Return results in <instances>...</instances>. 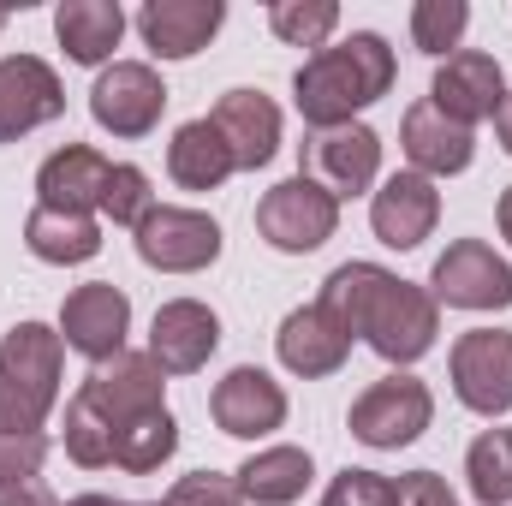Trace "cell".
Listing matches in <instances>:
<instances>
[{
  "mask_svg": "<svg viewBox=\"0 0 512 506\" xmlns=\"http://www.w3.org/2000/svg\"><path fill=\"white\" fill-rule=\"evenodd\" d=\"M322 310L352 340H370L387 364H417L441 334V304L376 262H340L322 286Z\"/></svg>",
  "mask_w": 512,
  "mask_h": 506,
  "instance_id": "1",
  "label": "cell"
},
{
  "mask_svg": "<svg viewBox=\"0 0 512 506\" xmlns=\"http://www.w3.org/2000/svg\"><path fill=\"white\" fill-rule=\"evenodd\" d=\"M387 90H393V48L376 30H358L340 48H316L298 66V78H292L298 114H304V126H316V131L352 126V114L382 102Z\"/></svg>",
  "mask_w": 512,
  "mask_h": 506,
  "instance_id": "2",
  "label": "cell"
},
{
  "mask_svg": "<svg viewBox=\"0 0 512 506\" xmlns=\"http://www.w3.org/2000/svg\"><path fill=\"white\" fill-rule=\"evenodd\" d=\"M66 340L42 322H18L0 340V435H42L60 399Z\"/></svg>",
  "mask_w": 512,
  "mask_h": 506,
  "instance_id": "3",
  "label": "cell"
},
{
  "mask_svg": "<svg viewBox=\"0 0 512 506\" xmlns=\"http://www.w3.org/2000/svg\"><path fill=\"white\" fill-rule=\"evenodd\" d=\"M334 227H340V203H334L316 179H304V173L280 179V185L256 203V233L286 256L322 251V245L334 239Z\"/></svg>",
  "mask_w": 512,
  "mask_h": 506,
  "instance_id": "4",
  "label": "cell"
},
{
  "mask_svg": "<svg viewBox=\"0 0 512 506\" xmlns=\"http://www.w3.org/2000/svg\"><path fill=\"white\" fill-rule=\"evenodd\" d=\"M137 256L161 274H197L221 256V227L203 215V209H173V203H155L143 221H137Z\"/></svg>",
  "mask_w": 512,
  "mask_h": 506,
  "instance_id": "5",
  "label": "cell"
},
{
  "mask_svg": "<svg viewBox=\"0 0 512 506\" xmlns=\"http://www.w3.org/2000/svg\"><path fill=\"white\" fill-rule=\"evenodd\" d=\"M429 298L435 304H453V310H507L512 304V268L483 239H459V245H447L441 262H435Z\"/></svg>",
  "mask_w": 512,
  "mask_h": 506,
  "instance_id": "6",
  "label": "cell"
},
{
  "mask_svg": "<svg viewBox=\"0 0 512 506\" xmlns=\"http://www.w3.org/2000/svg\"><path fill=\"white\" fill-rule=\"evenodd\" d=\"M382 173V137L370 126H334L304 137V179H316L334 203L370 191Z\"/></svg>",
  "mask_w": 512,
  "mask_h": 506,
  "instance_id": "7",
  "label": "cell"
},
{
  "mask_svg": "<svg viewBox=\"0 0 512 506\" xmlns=\"http://www.w3.org/2000/svg\"><path fill=\"white\" fill-rule=\"evenodd\" d=\"M161 108H167V84L143 60H114L96 78V90H90L96 126L114 131V137H149V131L161 126Z\"/></svg>",
  "mask_w": 512,
  "mask_h": 506,
  "instance_id": "8",
  "label": "cell"
},
{
  "mask_svg": "<svg viewBox=\"0 0 512 506\" xmlns=\"http://www.w3.org/2000/svg\"><path fill=\"white\" fill-rule=\"evenodd\" d=\"M435 417V399L417 376H387L352 405V435L364 447H411Z\"/></svg>",
  "mask_w": 512,
  "mask_h": 506,
  "instance_id": "9",
  "label": "cell"
},
{
  "mask_svg": "<svg viewBox=\"0 0 512 506\" xmlns=\"http://www.w3.org/2000/svg\"><path fill=\"white\" fill-rule=\"evenodd\" d=\"M453 393L477 417L512 411V334L501 328H471L453 346Z\"/></svg>",
  "mask_w": 512,
  "mask_h": 506,
  "instance_id": "10",
  "label": "cell"
},
{
  "mask_svg": "<svg viewBox=\"0 0 512 506\" xmlns=\"http://www.w3.org/2000/svg\"><path fill=\"white\" fill-rule=\"evenodd\" d=\"M126 328H131V298L108 280H90L78 286L66 304H60V340L90 358V364H108L126 352Z\"/></svg>",
  "mask_w": 512,
  "mask_h": 506,
  "instance_id": "11",
  "label": "cell"
},
{
  "mask_svg": "<svg viewBox=\"0 0 512 506\" xmlns=\"http://www.w3.org/2000/svg\"><path fill=\"white\" fill-rule=\"evenodd\" d=\"M161 370H155V358L149 352H120V358H108V364H96L90 381L78 387V399L108 423V435H120L131 417H143V411H161Z\"/></svg>",
  "mask_w": 512,
  "mask_h": 506,
  "instance_id": "12",
  "label": "cell"
},
{
  "mask_svg": "<svg viewBox=\"0 0 512 506\" xmlns=\"http://www.w3.org/2000/svg\"><path fill=\"white\" fill-rule=\"evenodd\" d=\"M507 102V78H501V60L495 54H447V66L435 72V90H429V108L447 114L453 126H477V120H495Z\"/></svg>",
  "mask_w": 512,
  "mask_h": 506,
  "instance_id": "13",
  "label": "cell"
},
{
  "mask_svg": "<svg viewBox=\"0 0 512 506\" xmlns=\"http://www.w3.org/2000/svg\"><path fill=\"white\" fill-rule=\"evenodd\" d=\"M66 114V90L48 60L36 54H6L0 60V143H18L24 131L48 126Z\"/></svg>",
  "mask_w": 512,
  "mask_h": 506,
  "instance_id": "14",
  "label": "cell"
},
{
  "mask_svg": "<svg viewBox=\"0 0 512 506\" xmlns=\"http://www.w3.org/2000/svg\"><path fill=\"white\" fill-rule=\"evenodd\" d=\"M221 346V322L209 304L197 298H173L155 310V328H149V358L161 376H197Z\"/></svg>",
  "mask_w": 512,
  "mask_h": 506,
  "instance_id": "15",
  "label": "cell"
},
{
  "mask_svg": "<svg viewBox=\"0 0 512 506\" xmlns=\"http://www.w3.org/2000/svg\"><path fill=\"white\" fill-rule=\"evenodd\" d=\"M435 221H441V191L423 173H393L370 203V227L393 251H417L435 233Z\"/></svg>",
  "mask_w": 512,
  "mask_h": 506,
  "instance_id": "16",
  "label": "cell"
},
{
  "mask_svg": "<svg viewBox=\"0 0 512 506\" xmlns=\"http://www.w3.org/2000/svg\"><path fill=\"white\" fill-rule=\"evenodd\" d=\"M108 179H114V161H108V155H96L90 143H66V149H54V155L42 161V173H36V197H42V209L90 215V209H102Z\"/></svg>",
  "mask_w": 512,
  "mask_h": 506,
  "instance_id": "17",
  "label": "cell"
},
{
  "mask_svg": "<svg viewBox=\"0 0 512 506\" xmlns=\"http://www.w3.org/2000/svg\"><path fill=\"white\" fill-rule=\"evenodd\" d=\"M209 411H215L221 435L256 441V435H268V429L286 423V393H280V381L274 376H262V370H251V364H239L227 381H215Z\"/></svg>",
  "mask_w": 512,
  "mask_h": 506,
  "instance_id": "18",
  "label": "cell"
},
{
  "mask_svg": "<svg viewBox=\"0 0 512 506\" xmlns=\"http://www.w3.org/2000/svg\"><path fill=\"white\" fill-rule=\"evenodd\" d=\"M274 346H280V364L292 370V376H334L340 364H346V352H352V334L322 310V304H304V310H292L286 322H280V334H274Z\"/></svg>",
  "mask_w": 512,
  "mask_h": 506,
  "instance_id": "19",
  "label": "cell"
},
{
  "mask_svg": "<svg viewBox=\"0 0 512 506\" xmlns=\"http://www.w3.org/2000/svg\"><path fill=\"white\" fill-rule=\"evenodd\" d=\"M221 18H227L221 0H149L137 12V30H143V42L161 60H191L197 48H209V36L221 30Z\"/></svg>",
  "mask_w": 512,
  "mask_h": 506,
  "instance_id": "20",
  "label": "cell"
},
{
  "mask_svg": "<svg viewBox=\"0 0 512 506\" xmlns=\"http://www.w3.org/2000/svg\"><path fill=\"white\" fill-rule=\"evenodd\" d=\"M399 143H405V155H411V173H423V179L465 173V167H471V155H477V137H471L465 126H453L447 114H435L429 102H417V108L405 114Z\"/></svg>",
  "mask_w": 512,
  "mask_h": 506,
  "instance_id": "21",
  "label": "cell"
},
{
  "mask_svg": "<svg viewBox=\"0 0 512 506\" xmlns=\"http://www.w3.org/2000/svg\"><path fill=\"white\" fill-rule=\"evenodd\" d=\"M215 126L233 149V167H268L274 149H280V108L262 96V90H227L221 108H215Z\"/></svg>",
  "mask_w": 512,
  "mask_h": 506,
  "instance_id": "22",
  "label": "cell"
},
{
  "mask_svg": "<svg viewBox=\"0 0 512 506\" xmlns=\"http://www.w3.org/2000/svg\"><path fill=\"white\" fill-rule=\"evenodd\" d=\"M54 36L78 66H102L126 36V12H120V0H66L54 12Z\"/></svg>",
  "mask_w": 512,
  "mask_h": 506,
  "instance_id": "23",
  "label": "cell"
},
{
  "mask_svg": "<svg viewBox=\"0 0 512 506\" xmlns=\"http://www.w3.org/2000/svg\"><path fill=\"white\" fill-rule=\"evenodd\" d=\"M167 173L185 191H215L239 167H233V149H227V137H221L215 120H191V126L173 131V143H167Z\"/></svg>",
  "mask_w": 512,
  "mask_h": 506,
  "instance_id": "24",
  "label": "cell"
},
{
  "mask_svg": "<svg viewBox=\"0 0 512 506\" xmlns=\"http://www.w3.org/2000/svg\"><path fill=\"white\" fill-rule=\"evenodd\" d=\"M24 245H30V256L66 268V262H90L102 251V227H96V215H60V209L36 203L24 221Z\"/></svg>",
  "mask_w": 512,
  "mask_h": 506,
  "instance_id": "25",
  "label": "cell"
},
{
  "mask_svg": "<svg viewBox=\"0 0 512 506\" xmlns=\"http://www.w3.org/2000/svg\"><path fill=\"white\" fill-rule=\"evenodd\" d=\"M233 477H239L245 501L292 506L304 489H310V453H304V447H268V453H256L245 471H233Z\"/></svg>",
  "mask_w": 512,
  "mask_h": 506,
  "instance_id": "26",
  "label": "cell"
},
{
  "mask_svg": "<svg viewBox=\"0 0 512 506\" xmlns=\"http://www.w3.org/2000/svg\"><path fill=\"white\" fill-rule=\"evenodd\" d=\"M173 447H179V423H173V411L161 405V411L131 417L126 429L114 435V465L131 471V477H149V471H161V465L173 459Z\"/></svg>",
  "mask_w": 512,
  "mask_h": 506,
  "instance_id": "27",
  "label": "cell"
},
{
  "mask_svg": "<svg viewBox=\"0 0 512 506\" xmlns=\"http://www.w3.org/2000/svg\"><path fill=\"white\" fill-rule=\"evenodd\" d=\"M465 477H471V495H477L483 506H507L512 501V435L507 429H489V435L471 441Z\"/></svg>",
  "mask_w": 512,
  "mask_h": 506,
  "instance_id": "28",
  "label": "cell"
},
{
  "mask_svg": "<svg viewBox=\"0 0 512 506\" xmlns=\"http://www.w3.org/2000/svg\"><path fill=\"white\" fill-rule=\"evenodd\" d=\"M268 24L292 48H322L334 36V24H340V6L334 0H274L268 6Z\"/></svg>",
  "mask_w": 512,
  "mask_h": 506,
  "instance_id": "29",
  "label": "cell"
},
{
  "mask_svg": "<svg viewBox=\"0 0 512 506\" xmlns=\"http://www.w3.org/2000/svg\"><path fill=\"white\" fill-rule=\"evenodd\" d=\"M465 24H471V6H465V0H417V6H411V42H417L423 54L459 48Z\"/></svg>",
  "mask_w": 512,
  "mask_h": 506,
  "instance_id": "30",
  "label": "cell"
},
{
  "mask_svg": "<svg viewBox=\"0 0 512 506\" xmlns=\"http://www.w3.org/2000/svg\"><path fill=\"white\" fill-rule=\"evenodd\" d=\"M155 209V197H149V173L143 167H114V179H108V191H102V215L114 221V227H131L137 233V221Z\"/></svg>",
  "mask_w": 512,
  "mask_h": 506,
  "instance_id": "31",
  "label": "cell"
},
{
  "mask_svg": "<svg viewBox=\"0 0 512 506\" xmlns=\"http://www.w3.org/2000/svg\"><path fill=\"white\" fill-rule=\"evenodd\" d=\"M322 506H399V489H393V477H382V471H340L328 483Z\"/></svg>",
  "mask_w": 512,
  "mask_h": 506,
  "instance_id": "32",
  "label": "cell"
},
{
  "mask_svg": "<svg viewBox=\"0 0 512 506\" xmlns=\"http://www.w3.org/2000/svg\"><path fill=\"white\" fill-rule=\"evenodd\" d=\"M167 506H245V489L227 471H191V477L173 483Z\"/></svg>",
  "mask_w": 512,
  "mask_h": 506,
  "instance_id": "33",
  "label": "cell"
},
{
  "mask_svg": "<svg viewBox=\"0 0 512 506\" xmlns=\"http://www.w3.org/2000/svg\"><path fill=\"white\" fill-rule=\"evenodd\" d=\"M48 435H0V483L6 477H42Z\"/></svg>",
  "mask_w": 512,
  "mask_h": 506,
  "instance_id": "34",
  "label": "cell"
},
{
  "mask_svg": "<svg viewBox=\"0 0 512 506\" xmlns=\"http://www.w3.org/2000/svg\"><path fill=\"white\" fill-rule=\"evenodd\" d=\"M393 489H399V506H459L453 489H447V477H435V471H411Z\"/></svg>",
  "mask_w": 512,
  "mask_h": 506,
  "instance_id": "35",
  "label": "cell"
},
{
  "mask_svg": "<svg viewBox=\"0 0 512 506\" xmlns=\"http://www.w3.org/2000/svg\"><path fill=\"white\" fill-rule=\"evenodd\" d=\"M0 506H60V501H54V489L42 477H6L0 483Z\"/></svg>",
  "mask_w": 512,
  "mask_h": 506,
  "instance_id": "36",
  "label": "cell"
},
{
  "mask_svg": "<svg viewBox=\"0 0 512 506\" xmlns=\"http://www.w3.org/2000/svg\"><path fill=\"white\" fill-rule=\"evenodd\" d=\"M495 131H501V143H507V155H512V96L501 102V114H495Z\"/></svg>",
  "mask_w": 512,
  "mask_h": 506,
  "instance_id": "37",
  "label": "cell"
},
{
  "mask_svg": "<svg viewBox=\"0 0 512 506\" xmlns=\"http://www.w3.org/2000/svg\"><path fill=\"white\" fill-rule=\"evenodd\" d=\"M66 506H131V501H114V495H78V501ZM149 506H167V501H149Z\"/></svg>",
  "mask_w": 512,
  "mask_h": 506,
  "instance_id": "38",
  "label": "cell"
},
{
  "mask_svg": "<svg viewBox=\"0 0 512 506\" xmlns=\"http://www.w3.org/2000/svg\"><path fill=\"white\" fill-rule=\"evenodd\" d=\"M501 239L512 245V185L501 191Z\"/></svg>",
  "mask_w": 512,
  "mask_h": 506,
  "instance_id": "39",
  "label": "cell"
},
{
  "mask_svg": "<svg viewBox=\"0 0 512 506\" xmlns=\"http://www.w3.org/2000/svg\"><path fill=\"white\" fill-rule=\"evenodd\" d=\"M0 24H6V6H0Z\"/></svg>",
  "mask_w": 512,
  "mask_h": 506,
  "instance_id": "40",
  "label": "cell"
},
{
  "mask_svg": "<svg viewBox=\"0 0 512 506\" xmlns=\"http://www.w3.org/2000/svg\"><path fill=\"white\" fill-rule=\"evenodd\" d=\"M507 435H512V429H507Z\"/></svg>",
  "mask_w": 512,
  "mask_h": 506,
  "instance_id": "41",
  "label": "cell"
}]
</instances>
